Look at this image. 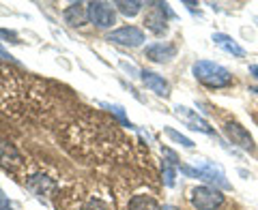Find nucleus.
<instances>
[{
	"label": "nucleus",
	"instance_id": "f257e3e1",
	"mask_svg": "<svg viewBox=\"0 0 258 210\" xmlns=\"http://www.w3.org/2000/svg\"><path fill=\"white\" fill-rule=\"evenodd\" d=\"M62 146L88 163H112L125 148L123 133L99 112H82L60 133Z\"/></svg>",
	"mask_w": 258,
	"mask_h": 210
},
{
	"label": "nucleus",
	"instance_id": "f03ea898",
	"mask_svg": "<svg viewBox=\"0 0 258 210\" xmlns=\"http://www.w3.org/2000/svg\"><path fill=\"white\" fill-rule=\"evenodd\" d=\"M52 110V94L43 82L9 73L0 84V112L11 118L39 120Z\"/></svg>",
	"mask_w": 258,
	"mask_h": 210
},
{
	"label": "nucleus",
	"instance_id": "7ed1b4c3",
	"mask_svg": "<svg viewBox=\"0 0 258 210\" xmlns=\"http://www.w3.org/2000/svg\"><path fill=\"white\" fill-rule=\"evenodd\" d=\"M60 210H116L110 187L103 182H80L58 195Z\"/></svg>",
	"mask_w": 258,
	"mask_h": 210
},
{
	"label": "nucleus",
	"instance_id": "20e7f679",
	"mask_svg": "<svg viewBox=\"0 0 258 210\" xmlns=\"http://www.w3.org/2000/svg\"><path fill=\"white\" fill-rule=\"evenodd\" d=\"M191 73L203 86L220 90V88L232 86V73L226 67L211 60H196L191 64Z\"/></svg>",
	"mask_w": 258,
	"mask_h": 210
},
{
	"label": "nucleus",
	"instance_id": "39448f33",
	"mask_svg": "<svg viewBox=\"0 0 258 210\" xmlns=\"http://www.w3.org/2000/svg\"><path fill=\"white\" fill-rule=\"evenodd\" d=\"M179 169L185 174V176H191V178H198V180H205L209 182L211 187H217V189H230V182L226 180V176L222 172L220 165L211 163L207 159H200L196 161V167H189V165H183L179 163Z\"/></svg>",
	"mask_w": 258,
	"mask_h": 210
},
{
	"label": "nucleus",
	"instance_id": "423d86ee",
	"mask_svg": "<svg viewBox=\"0 0 258 210\" xmlns=\"http://www.w3.org/2000/svg\"><path fill=\"white\" fill-rule=\"evenodd\" d=\"M0 167H3L7 174H11L15 180L28 176L26 174V169H28L26 159H24V155L18 150V146L9 140H0Z\"/></svg>",
	"mask_w": 258,
	"mask_h": 210
},
{
	"label": "nucleus",
	"instance_id": "0eeeda50",
	"mask_svg": "<svg viewBox=\"0 0 258 210\" xmlns=\"http://www.w3.org/2000/svg\"><path fill=\"white\" fill-rule=\"evenodd\" d=\"M189 201L196 210H217L224 204V193L211 184H200L189 191Z\"/></svg>",
	"mask_w": 258,
	"mask_h": 210
},
{
	"label": "nucleus",
	"instance_id": "6e6552de",
	"mask_svg": "<svg viewBox=\"0 0 258 210\" xmlns=\"http://www.w3.org/2000/svg\"><path fill=\"white\" fill-rule=\"evenodd\" d=\"M166 13L170 15V18H174V13L170 11V7H168L166 3H153L151 9L147 11V15H144V26H147V30H151L153 35H164V32L168 30V20H166Z\"/></svg>",
	"mask_w": 258,
	"mask_h": 210
},
{
	"label": "nucleus",
	"instance_id": "1a4fd4ad",
	"mask_svg": "<svg viewBox=\"0 0 258 210\" xmlns=\"http://www.w3.org/2000/svg\"><path fill=\"white\" fill-rule=\"evenodd\" d=\"M86 13H88V22L97 28H112L116 24L114 7L108 3H88Z\"/></svg>",
	"mask_w": 258,
	"mask_h": 210
},
{
	"label": "nucleus",
	"instance_id": "9d476101",
	"mask_svg": "<svg viewBox=\"0 0 258 210\" xmlns=\"http://www.w3.org/2000/svg\"><path fill=\"white\" fill-rule=\"evenodd\" d=\"M108 41L110 43H116L120 47H129V50H136L140 47L147 39H144V32L138 26H120L116 30H112L108 35Z\"/></svg>",
	"mask_w": 258,
	"mask_h": 210
},
{
	"label": "nucleus",
	"instance_id": "9b49d317",
	"mask_svg": "<svg viewBox=\"0 0 258 210\" xmlns=\"http://www.w3.org/2000/svg\"><path fill=\"white\" fill-rule=\"evenodd\" d=\"M224 133L232 142V146H239L241 150H247V152H254L256 150L254 137L249 135L247 129L243 125H239L237 120H228V123L224 125Z\"/></svg>",
	"mask_w": 258,
	"mask_h": 210
},
{
	"label": "nucleus",
	"instance_id": "f8f14e48",
	"mask_svg": "<svg viewBox=\"0 0 258 210\" xmlns=\"http://www.w3.org/2000/svg\"><path fill=\"white\" fill-rule=\"evenodd\" d=\"M24 184H26V189L32 193V195H37L41 199L58 193V182H56L54 178H50L47 174H28Z\"/></svg>",
	"mask_w": 258,
	"mask_h": 210
},
{
	"label": "nucleus",
	"instance_id": "ddd939ff",
	"mask_svg": "<svg viewBox=\"0 0 258 210\" xmlns=\"http://www.w3.org/2000/svg\"><path fill=\"white\" fill-rule=\"evenodd\" d=\"M174 114H176V118H179L181 123L187 125L191 131H200V133H207V135H215L213 127L209 125L203 116H198L194 110L185 108V105H176V108H174Z\"/></svg>",
	"mask_w": 258,
	"mask_h": 210
},
{
	"label": "nucleus",
	"instance_id": "4468645a",
	"mask_svg": "<svg viewBox=\"0 0 258 210\" xmlns=\"http://www.w3.org/2000/svg\"><path fill=\"white\" fill-rule=\"evenodd\" d=\"M144 56L153 62H170L174 56H176V45L174 43H153L144 47Z\"/></svg>",
	"mask_w": 258,
	"mask_h": 210
},
{
	"label": "nucleus",
	"instance_id": "2eb2a0df",
	"mask_svg": "<svg viewBox=\"0 0 258 210\" xmlns=\"http://www.w3.org/2000/svg\"><path fill=\"white\" fill-rule=\"evenodd\" d=\"M140 77H142V84L151 92H155L157 96H164V99L170 96V84H168V79H164V75L153 73V71H140Z\"/></svg>",
	"mask_w": 258,
	"mask_h": 210
},
{
	"label": "nucleus",
	"instance_id": "dca6fc26",
	"mask_svg": "<svg viewBox=\"0 0 258 210\" xmlns=\"http://www.w3.org/2000/svg\"><path fill=\"white\" fill-rule=\"evenodd\" d=\"M211 39H213V43L220 47V50H224L226 54L235 56V58H245V50L230 35H226V32H215Z\"/></svg>",
	"mask_w": 258,
	"mask_h": 210
},
{
	"label": "nucleus",
	"instance_id": "f3484780",
	"mask_svg": "<svg viewBox=\"0 0 258 210\" xmlns=\"http://www.w3.org/2000/svg\"><path fill=\"white\" fill-rule=\"evenodd\" d=\"M62 18H64V22H67L69 26H84V22H88L86 5H82V3H74V5H69L67 9H64Z\"/></svg>",
	"mask_w": 258,
	"mask_h": 210
},
{
	"label": "nucleus",
	"instance_id": "a211bd4d",
	"mask_svg": "<svg viewBox=\"0 0 258 210\" xmlns=\"http://www.w3.org/2000/svg\"><path fill=\"white\" fill-rule=\"evenodd\" d=\"M127 210H161V206L157 204L151 195H144V193H138L129 199Z\"/></svg>",
	"mask_w": 258,
	"mask_h": 210
},
{
	"label": "nucleus",
	"instance_id": "6ab92c4d",
	"mask_svg": "<svg viewBox=\"0 0 258 210\" xmlns=\"http://www.w3.org/2000/svg\"><path fill=\"white\" fill-rule=\"evenodd\" d=\"M114 7L125 15V18H134V15H138L142 11L144 5L138 3V0H129V3H127V0H118V3H114Z\"/></svg>",
	"mask_w": 258,
	"mask_h": 210
},
{
	"label": "nucleus",
	"instance_id": "aec40b11",
	"mask_svg": "<svg viewBox=\"0 0 258 210\" xmlns=\"http://www.w3.org/2000/svg\"><path fill=\"white\" fill-rule=\"evenodd\" d=\"M176 165H172L170 161L164 159V163H161V176H164V184L166 187H174V180H176Z\"/></svg>",
	"mask_w": 258,
	"mask_h": 210
},
{
	"label": "nucleus",
	"instance_id": "412c9836",
	"mask_svg": "<svg viewBox=\"0 0 258 210\" xmlns=\"http://www.w3.org/2000/svg\"><path fill=\"white\" fill-rule=\"evenodd\" d=\"M164 133L168 135V137H170V140H174L176 144H181V146L183 148H194V142L189 140V137H185L183 133H179V131H174V129L172 127H164Z\"/></svg>",
	"mask_w": 258,
	"mask_h": 210
},
{
	"label": "nucleus",
	"instance_id": "4be33fe9",
	"mask_svg": "<svg viewBox=\"0 0 258 210\" xmlns=\"http://www.w3.org/2000/svg\"><path fill=\"white\" fill-rule=\"evenodd\" d=\"M101 108H106V110H110V114H114L118 120H120V125L123 127H127V129H134V125L127 120V116H125V112H123V108L120 105H112V103H99Z\"/></svg>",
	"mask_w": 258,
	"mask_h": 210
},
{
	"label": "nucleus",
	"instance_id": "5701e85b",
	"mask_svg": "<svg viewBox=\"0 0 258 210\" xmlns=\"http://www.w3.org/2000/svg\"><path fill=\"white\" fill-rule=\"evenodd\" d=\"M0 37L7 39L9 43H20V37H18V32H13V30H7V28H0Z\"/></svg>",
	"mask_w": 258,
	"mask_h": 210
},
{
	"label": "nucleus",
	"instance_id": "b1692460",
	"mask_svg": "<svg viewBox=\"0 0 258 210\" xmlns=\"http://www.w3.org/2000/svg\"><path fill=\"white\" fill-rule=\"evenodd\" d=\"M0 60H7V62H13V56L7 52V50H3V47H0Z\"/></svg>",
	"mask_w": 258,
	"mask_h": 210
},
{
	"label": "nucleus",
	"instance_id": "393cba45",
	"mask_svg": "<svg viewBox=\"0 0 258 210\" xmlns=\"http://www.w3.org/2000/svg\"><path fill=\"white\" fill-rule=\"evenodd\" d=\"M249 75H254L258 79V64H249Z\"/></svg>",
	"mask_w": 258,
	"mask_h": 210
},
{
	"label": "nucleus",
	"instance_id": "a878e982",
	"mask_svg": "<svg viewBox=\"0 0 258 210\" xmlns=\"http://www.w3.org/2000/svg\"><path fill=\"white\" fill-rule=\"evenodd\" d=\"M0 210H13V208L7 204V199H0Z\"/></svg>",
	"mask_w": 258,
	"mask_h": 210
},
{
	"label": "nucleus",
	"instance_id": "bb28decb",
	"mask_svg": "<svg viewBox=\"0 0 258 210\" xmlns=\"http://www.w3.org/2000/svg\"><path fill=\"white\" fill-rule=\"evenodd\" d=\"M249 92H254L258 96V86H249Z\"/></svg>",
	"mask_w": 258,
	"mask_h": 210
},
{
	"label": "nucleus",
	"instance_id": "cd10ccee",
	"mask_svg": "<svg viewBox=\"0 0 258 210\" xmlns=\"http://www.w3.org/2000/svg\"><path fill=\"white\" fill-rule=\"evenodd\" d=\"M161 210H179V208H174V206H164Z\"/></svg>",
	"mask_w": 258,
	"mask_h": 210
},
{
	"label": "nucleus",
	"instance_id": "c85d7f7f",
	"mask_svg": "<svg viewBox=\"0 0 258 210\" xmlns=\"http://www.w3.org/2000/svg\"><path fill=\"white\" fill-rule=\"evenodd\" d=\"M0 199H7V197H5V191H3V187H0Z\"/></svg>",
	"mask_w": 258,
	"mask_h": 210
},
{
	"label": "nucleus",
	"instance_id": "c756f323",
	"mask_svg": "<svg viewBox=\"0 0 258 210\" xmlns=\"http://www.w3.org/2000/svg\"><path fill=\"white\" fill-rule=\"evenodd\" d=\"M254 22H256V26H258V15H256V18H254Z\"/></svg>",
	"mask_w": 258,
	"mask_h": 210
},
{
	"label": "nucleus",
	"instance_id": "7c9ffc66",
	"mask_svg": "<svg viewBox=\"0 0 258 210\" xmlns=\"http://www.w3.org/2000/svg\"><path fill=\"white\" fill-rule=\"evenodd\" d=\"M217 210H230V208H217Z\"/></svg>",
	"mask_w": 258,
	"mask_h": 210
}]
</instances>
